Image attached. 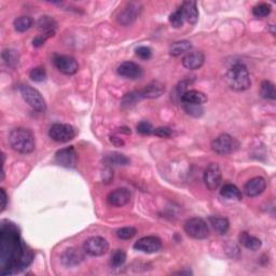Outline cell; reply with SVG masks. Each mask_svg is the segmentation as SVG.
I'll use <instances>...</instances> for the list:
<instances>
[{"mask_svg": "<svg viewBox=\"0 0 276 276\" xmlns=\"http://www.w3.org/2000/svg\"><path fill=\"white\" fill-rule=\"evenodd\" d=\"M191 49H192V44L188 40L176 41L170 47V54L172 56L177 57V56H180L181 54L189 52Z\"/></svg>", "mask_w": 276, "mask_h": 276, "instance_id": "d4e9b609", "label": "cell"}, {"mask_svg": "<svg viewBox=\"0 0 276 276\" xmlns=\"http://www.w3.org/2000/svg\"><path fill=\"white\" fill-rule=\"evenodd\" d=\"M54 64L58 70L67 76L75 75L79 70L78 62L68 55H56L54 57Z\"/></svg>", "mask_w": 276, "mask_h": 276, "instance_id": "8fae6325", "label": "cell"}, {"mask_svg": "<svg viewBox=\"0 0 276 276\" xmlns=\"http://www.w3.org/2000/svg\"><path fill=\"white\" fill-rule=\"evenodd\" d=\"M37 26L39 31H41L42 33H50V32H55L57 23L54 18L44 16L38 19Z\"/></svg>", "mask_w": 276, "mask_h": 276, "instance_id": "4316f807", "label": "cell"}, {"mask_svg": "<svg viewBox=\"0 0 276 276\" xmlns=\"http://www.w3.org/2000/svg\"><path fill=\"white\" fill-rule=\"evenodd\" d=\"M271 11H272V8H271L270 4L268 3H259L257 6H255L253 9V14L256 17H267L270 16Z\"/></svg>", "mask_w": 276, "mask_h": 276, "instance_id": "1f68e13d", "label": "cell"}, {"mask_svg": "<svg viewBox=\"0 0 276 276\" xmlns=\"http://www.w3.org/2000/svg\"><path fill=\"white\" fill-rule=\"evenodd\" d=\"M49 136L56 142H68L76 137V130L65 123H55L49 130Z\"/></svg>", "mask_w": 276, "mask_h": 276, "instance_id": "52a82bcc", "label": "cell"}, {"mask_svg": "<svg viewBox=\"0 0 276 276\" xmlns=\"http://www.w3.org/2000/svg\"><path fill=\"white\" fill-rule=\"evenodd\" d=\"M185 231L190 238L195 240H205L209 236V228L206 221L200 217H193L186 221Z\"/></svg>", "mask_w": 276, "mask_h": 276, "instance_id": "8992f818", "label": "cell"}, {"mask_svg": "<svg viewBox=\"0 0 276 276\" xmlns=\"http://www.w3.org/2000/svg\"><path fill=\"white\" fill-rule=\"evenodd\" d=\"M239 147L240 142L236 140V138L229 134H221L211 141V149L219 155L233 154L239 149Z\"/></svg>", "mask_w": 276, "mask_h": 276, "instance_id": "277c9868", "label": "cell"}, {"mask_svg": "<svg viewBox=\"0 0 276 276\" xmlns=\"http://www.w3.org/2000/svg\"><path fill=\"white\" fill-rule=\"evenodd\" d=\"M139 100H141V98L139 96V93H138V91L127 93V94H125L124 97L122 98V106L131 107L133 105H135V104Z\"/></svg>", "mask_w": 276, "mask_h": 276, "instance_id": "d590c367", "label": "cell"}, {"mask_svg": "<svg viewBox=\"0 0 276 276\" xmlns=\"http://www.w3.org/2000/svg\"><path fill=\"white\" fill-rule=\"evenodd\" d=\"M265 188H267V181L264 178H262V177H254L245 185L244 191L248 198H255V196H258L262 193Z\"/></svg>", "mask_w": 276, "mask_h": 276, "instance_id": "9a60e30c", "label": "cell"}, {"mask_svg": "<svg viewBox=\"0 0 276 276\" xmlns=\"http://www.w3.org/2000/svg\"><path fill=\"white\" fill-rule=\"evenodd\" d=\"M55 161L58 165L66 169H73L78 162V155L75 148L72 146L63 148L55 154Z\"/></svg>", "mask_w": 276, "mask_h": 276, "instance_id": "30bf717a", "label": "cell"}, {"mask_svg": "<svg viewBox=\"0 0 276 276\" xmlns=\"http://www.w3.org/2000/svg\"><path fill=\"white\" fill-rule=\"evenodd\" d=\"M136 130L141 135H150V134H154V130L155 129H154V126H152V124H151L150 122L140 121L136 125Z\"/></svg>", "mask_w": 276, "mask_h": 276, "instance_id": "74e56055", "label": "cell"}, {"mask_svg": "<svg viewBox=\"0 0 276 276\" xmlns=\"http://www.w3.org/2000/svg\"><path fill=\"white\" fill-rule=\"evenodd\" d=\"M137 233V230L133 226H125L117 231V236L121 240H131L134 238Z\"/></svg>", "mask_w": 276, "mask_h": 276, "instance_id": "8d00e7d4", "label": "cell"}, {"mask_svg": "<svg viewBox=\"0 0 276 276\" xmlns=\"http://www.w3.org/2000/svg\"><path fill=\"white\" fill-rule=\"evenodd\" d=\"M126 254L121 249H117L115 253L111 255L110 264L112 268H119L125 263Z\"/></svg>", "mask_w": 276, "mask_h": 276, "instance_id": "4dcf8cb0", "label": "cell"}, {"mask_svg": "<svg viewBox=\"0 0 276 276\" xmlns=\"http://www.w3.org/2000/svg\"><path fill=\"white\" fill-rule=\"evenodd\" d=\"M1 56L3 63L9 67L14 68L19 62V54L17 50H13V49H6V50H3Z\"/></svg>", "mask_w": 276, "mask_h": 276, "instance_id": "83f0119b", "label": "cell"}, {"mask_svg": "<svg viewBox=\"0 0 276 276\" xmlns=\"http://www.w3.org/2000/svg\"><path fill=\"white\" fill-rule=\"evenodd\" d=\"M165 92V86L160 81H152L149 85H147L142 90L138 91L139 96L142 98H149V100H154V98L160 97L163 95Z\"/></svg>", "mask_w": 276, "mask_h": 276, "instance_id": "e0dca14e", "label": "cell"}, {"mask_svg": "<svg viewBox=\"0 0 276 276\" xmlns=\"http://www.w3.org/2000/svg\"><path fill=\"white\" fill-rule=\"evenodd\" d=\"M9 142L12 149L23 155L32 154L34 150V147H36L34 134L24 127H17L10 133Z\"/></svg>", "mask_w": 276, "mask_h": 276, "instance_id": "3957f363", "label": "cell"}, {"mask_svg": "<svg viewBox=\"0 0 276 276\" xmlns=\"http://www.w3.org/2000/svg\"><path fill=\"white\" fill-rule=\"evenodd\" d=\"M170 23L174 28H180V27H182V25H184L185 18H184V16H182V12H181L180 8L177 9L176 11H174L171 14Z\"/></svg>", "mask_w": 276, "mask_h": 276, "instance_id": "d6a6232c", "label": "cell"}, {"mask_svg": "<svg viewBox=\"0 0 276 276\" xmlns=\"http://www.w3.org/2000/svg\"><path fill=\"white\" fill-rule=\"evenodd\" d=\"M225 82L231 90L244 92L251 86L250 75L247 67L243 64H235L225 75Z\"/></svg>", "mask_w": 276, "mask_h": 276, "instance_id": "7a4b0ae2", "label": "cell"}, {"mask_svg": "<svg viewBox=\"0 0 276 276\" xmlns=\"http://www.w3.org/2000/svg\"><path fill=\"white\" fill-rule=\"evenodd\" d=\"M19 92H21L24 101H25L34 110L39 112L46 111L47 103L44 101L41 93L36 90V88L31 86L24 85L19 86Z\"/></svg>", "mask_w": 276, "mask_h": 276, "instance_id": "5b68a950", "label": "cell"}, {"mask_svg": "<svg viewBox=\"0 0 276 276\" xmlns=\"http://www.w3.org/2000/svg\"><path fill=\"white\" fill-rule=\"evenodd\" d=\"M117 71L119 75L125 79H131V80H136L142 77V69L134 62H124L118 67Z\"/></svg>", "mask_w": 276, "mask_h": 276, "instance_id": "5bb4252c", "label": "cell"}, {"mask_svg": "<svg viewBox=\"0 0 276 276\" xmlns=\"http://www.w3.org/2000/svg\"><path fill=\"white\" fill-rule=\"evenodd\" d=\"M260 94L265 100H272L274 101L276 98V90L275 86L271 81L265 80L261 83L260 87Z\"/></svg>", "mask_w": 276, "mask_h": 276, "instance_id": "f546056e", "label": "cell"}, {"mask_svg": "<svg viewBox=\"0 0 276 276\" xmlns=\"http://www.w3.org/2000/svg\"><path fill=\"white\" fill-rule=\"evenodd\" d=\"M29 77L34 82H42L47 79V71L41 66L34 67V69H32L31 73H29Z\"/></svg>", "mask_w": 276, "mask_h": 276, "instance_id": "e575fe53", "label": "cell"}, {"mask_svg": "<svg viewBox=\"0 0 276 276\" xmlns=\"http://www.w3.org/2000/svg\"><path fill=\"white\" fill-rule=\"evenodd\" d=\"M181 12L184 16L185 21L190 24H195L199 19L198 4L195 1H185L181 4Z\"/></svg>", "mask_w": 276, "mask_h": 276, "instance_id": "44dd1931", "label": "cell"}, {"mask_svg": "<svg viewBox=\"0 0 276 276\" xmlns=\"http://www.w3.org/2000/svg\"><path fill=\"white\" fill-rule=\"evenodd\" d=\"M54 34H55V32L42 33L41 34H39V36H37L36 38L34 39V40H33V46L36 47V48H39V47L43 46V44L46 43V41L48 40V39H50L51 37H53Z\"/></svg>", "mask_w": 276, "mask_h": 276, "instance_id": "f35d334b", "label": "cell"}, {"mask_svg": "<svg viewBox=\"0 0 276 276\" xmlns=\"http://www.w3.org/2000/svg\"><path fill=\"white\" fill-rule=\"evenodd\" d=\"M209 223L211 224V226L215 229L216 232H218L220 235H224L230 228V223L229 220L226 218H224V217H209Z\"/></svg>", "mask_w": 276, "mask_h": 276, "instance_id": "cb8c5ba5", "label": "cell"}, {"mask_svg": "<svg viewBox=\"0 0 276 276\" xmlns=\"http://www.w3.org/2000/svg\"><path fill=\"white\" fill-rule=\"evenodd\" d=\"M239 241L245 248L253 251L259 250L261 246H262V243H261V241L258 238L250 235L248 232H242L239 236Z\"/></svg>", "mask_w": 276, "mask_h": 276, "instance_id": "7402d4cb", "label": "cell"}, {"mask_svg": "<svg viewBox=\"0 0 276 276\" xmlns=\"http://www.w3.org/2000/svg\"><path fill=\"white\" fill-rule=\"evenodd\" d=\"M136 55L141 60H149L152 55L151 49L148 47H139L136 49Z\"/></svg>", "mask_w": 276, "mask_h": 276, "instance_id": "ab89813d", "label": "cell"}, {"mask_svg": "<svg viewBox=\"0 0 276 276\" xmlns=\"http://www.w3.org/2000/svg\"><path fill=\"white\" fill-rule=\"evenodd\" d=\"M185 111L188 113L189 116L194 118H200L204 115L203 107L200 105H192V104H182Z\"/></svg>", "mask_w": 276, "mask_h": 276, "instance_id": "836d02e7", "label": "cell"}, {"mask_svg": "<svg viewBox=\"0 0 276 276\" xmlns=\"http://www.w3.org/2000/svg\"><path fill=\"white\" fill-rule=\"evenodd\" d=\"M220 195L224 196L226 200L241 201L243 199L241 190L233 184H225L224 186H223V188L220 190Z\"/></svg>", "mask_w": 276, "mask_h": 276, "instance_id": "603a6c76", "label": "cell"}, {"mask_svg": "<svg viewBox=\"0 0 276 276\" xmlns=\"http://www.w3.org/2000/svg\"><path fill=\"white\" fill-rule=\"evenodd\" d=\"M2 274H16L31 264L33 253L23 243L18 230L13 224L1 225L0 233Z\"/></svg>", "mask_w": 276, "mask_h": 276, "instance_id": "6da1fadb", "label": "cell"}, {"mask_svg": "<svg viewBox=\"0 0 276 276\" xmlns=\"http://www.w3.org/2000/svg\"><path fill=\"white\" fill-rule=\"evenodd\" d=\"M7 202H8V195L6 193V191H4V189H1V211L6 209Z\"/></svg>", "mask_w": 276, "mask_h": 276, "instance_id": "7bdbcfd3", "label": "cell"}, {"mask_svg": "<svg viewBox=\"0 0 276 276\" xmlns=\"http://www.w3.org/2000/svg\"><path fill=\"white\" fill-rule=\"evenodd\" d=\"M120 132L121 133H125V134H127V135L131 134V130L129 129V127H121Z\"/></svg>", "mask_w": 276, "mask_h": 276, "instance_id": "ee69618b", "label": "cell"}, {"mask_svg": "<svg viewBox=\"0 0 276 276\" xmlns=\"http://www.w3.org/2000/svg\"><path fill=\"white\" fill-rule=\"evenodd\" d=\"M33 24H34V19L31 17L22 16L14 19L13 25L17 32L24 33L28 31V29L33 26Z\"/></svg>", "mask_w": 276, "mask_h": 276, "instance_id": "f1b7e54d", "label": "cell"}, {"mask_svg": "<svg viewBox=\"0 0 276 276\" xmlns=\"http://www.w3.org/2000/svg\"><path fill=\"white\" fill-rule=\"evenodd\" d=\"M205 61L204 54L199 51H192L182 58V65L189 70H196L203 66Z\"/></svg>", "mask_w": 276, "mask_h": 276, "instance_id": "d6986e66", "label": "cell"}, {"mask_svg": "<svg viewBox=\"0 0 276 276\" xmlns=\"http://www.w3.org/2000/svg\"><path fill=\"white\" fill-rule=\"evenodd\" d=\"M140 10H141L140 6L138 3L135 2L127 3L126 7L120 12L119 17H118V21L124 26L131 25L132 23H134L136 21L138 16H139Z\"/></svg>", "mask_w": 276, "mask_h": 276, "instance_id": "4fadbf2b", "label": "cell"}, {"mask_svg": "<svg viewBox=\"0 0 276 276\" xmlns=\"http://www.w3.org/2000/svg\"><path fill=\"white\" fill-rule=\"evenodd\" d=\"M110 141L116 147H123V146H124V144H125L124 140H123L122 138L118 137V136H110Z\"/></svg>", "mask_w": 276, "mask_h": 276, "instance_id": "b9f144b4", "label": "cell"}, {"mask_svg": "<svg viewBox=\"0 0 276 276\" xmlns=\"http://www.w3.org/2000/svg\"><path fill=\"white\" fill-rule=\"evenodd\" d=\"M108 249H109V244L102 236H92L83 244L85 253L92 257H100V256L105 255Z\"/></svg>", "mask_w": 276, "mask_h": 276, "instance_id": "ba28073f", "label": "cell"}, {"mask_svg": "<svg viewBox=\"0 0 276 276\" xmlns=\"http://www.w3.org/2000/svg\"><path fill=\"white\" fill-rule=\"evenodd\" d=\"M208 98L205 93L198 90H188L182 94L180 102L182 104H192V105H200L202 106L205 104Z\"/></svg>", "mask_w": 276, "mask_h": 276, "instance_id": "ffe728a7", "label": "cell"}, {"mask_svg": "<svg viewBox=\"0 0 276 276\" xmlns=\"http://www.w3.org/2000/svg\"><path fill=\"white\" fill-rule=\"evenodd\" d=\"M131 192L125 188H119L110 192L107 196L108 203L116 207H122L130 202Z\"/></svg>", "mask_w": 276, "mask_h": 276, "instance_id": "ac0fdd59", "label": "cell"}, {"mask_svg": "<svg viewBox=\"0 0 276 276\" xmlns=\"http://www.w3.org/2000/svg\"><path fill=\"white\" fill-rule=\"evenodd\" d=\"M104 162L109 165H127L130 164V159L119 152H110L104 156Z\"/></svg>", "mask_w": 276, "mask_h": 276, "instance_id": "484cf974", "label": "cell"}, {"mask_svg": "<svg viewBox=\"0 0 276 276\" xmlns=\"http://www.w3.org/2000/svg\"><path fill=\"white\" fill-rule=\"evenodd\" d=\"M134 248L141 253L155 254L162 248V242L157 236H145L136 242Z\"/></svg>", "mask_w": 276, "mask_h": 276, "instance_id": "7c38bea8", "label": "cell"}, {"mask_svg": "<svg viewBox=\"0 0 276 276\" xmlns=\"http://www.w3.org/2000/svg\"><path fill=\"white\" fill-rule=\"evenodd\" d=\"M223 179L220 166L217 163H210L204 172V182L210 191H215L219 188Z\"/></svg>", "mask_w": 276, "mask_h": 276, "instance_id": "9c48e42d", "label": "cell"}, {"mask_svg": "<svg viewBox=\"0 0 276 276\" xmlns=\"http://www.w3.org/2000/svg\"><path fill=\"white\" fill-rule=\"evenodd\" d=\"M154 134L155 136H159L162 138H169L172 136V132L170 129V127H166V126H160V127H156V129L154 130Z\"/></svg>", "mask_w": 276, "mask_h": 276, "instance_id": "60d3db41", "label": "cell"}, {"mask_svg": "<svg viewBox=\"0 0 276 276\" xmlns=\"http://www.w3.org/2000/svg\"><path fill=\"white\" fill-rule=\"evenodd\" d=\"M83 251L80 249H77V248L66 249L61 256V260H62L63 264L69 268L80 264L83 261V259H85V254H83Z\"/></svg>", "mask_w": 276, "mask_h": 276, "instance_id": "2e32d148", "label": "cell"}]
</instances>
